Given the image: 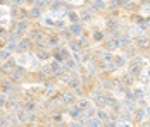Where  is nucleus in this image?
Listing matches in <instances>:
<instances>
[{"label":"nucleus","mask_w":150,"mask_h":127,"mask_svg":"<svg viewBox=\"0 0 150 127\" xmlns=\"http://www.w3.org/2000/svg\"><path fill=\"white\" fill-rule=\"evenodd\" d=\"M62 103H64V105H71V103H74V96H73L71 93H64V95H62Z\"/></svg>","instance_id":"nucleus-1"},{"label":"nucleus","mask_w":150,"mask_h":127,"mask_svg":"<svg viewBox=\"0 0 150 127\" xmlns=\"http://www.w3.org/2000/svg\"><path fill=\"white\" fill-rule=\"evenodd\" d=\"M28 48H30V41H23L21 45H19V48H17V50H19V52H26Z\"/></svg>","instance_id":"nucleus-2"},{"label":"nucleus","mask_w":150,"mask_h":127,"mask_svg":"<svg viewBox=\"0 0 150 127\" xmlns=\"http://www.w3.org/2000/svg\"><path fill=\"white\" fill-rule=\"evenodd\" d=\"M86 107H88V101H86V100H79V101H78V108H79V110H85Z\"/></svg>","instance_id":"nucleus-3"},{"label":"nucleus","mask_w":150,"mask_h":127,"mask_svg":"<svg viewBox=\"0 0 150 127\" xmlns=\"http://www.w3.org/2000/svg\"><path fill=\"white\" fill-rule=\"evenodd\" d=\"M86 127H102V124L98 122V120H88V124H86Z\"/></svg>","instance_id":"nucleus-4"},{"label":"nucleus","mask_w":150,"mask_h":127,"mask_svg":"<svg viewBox=\"0 0 150 127\" xmlns=\"http://www.w3.org/2000/svg\"><path fill=\"white\" fill-rule=\"evenodd\" d=\"M69 113H71V117H73V119H79V108H73Z\"/></svg>","instance_id":"nucleus-5"},{"label":"nucleus","mask_w":150,"mask_h":127,"mask_svg":"<svg viewBox=\"0 0 150 127\" xmlns=\"http://www.w3.org/2000/svg\"><path fill=\"white\" fill-rule=\"evenodd\" d=\"M71 31H73L74 34H79V31H81V26H79V24H74V26L71 28Z\"/></svg>","instance_id":"nucleus-6"},{"label":"nucleus","mask_w":150,"mask_h":127,"mask_svg":"<svg viewBox=\"0 0 150 127\" xmlns=\"http://www.w3.org/2000/svg\"><path fill=\"white\" fill-rule=\"evenodd\" d=\"M9 55H11V53H9L7 50H2V52H0V58H9Z\"/></svg>","instance_id":"nucleus-7"},{"label":"nucleus","mask_w":150,"mask_h":127,"mask_svg":"<svg viewBox=\"0 0 150 127\" xmlns=\"http://www.w3.org/2000/svg\"><path fill=\"white\" fill-rule=\"evenodd\" d=\"M31 15H35V17H38V15H40V9H38V7H35V9L31 11Z\"/></svg>","instance_id":"nucleus-8"},{"label":"nucleus","mask_w":150,"mask_h":127,"mask_svg":"<svg viewBox=\"0 0 150 127\" xmlns=\"http://www.w3.org/2000/svg\"><path fill=\"white\" fill-rule=\"evenodd\" d=\"M69 19H71V22H76V21H78V15H76L74 12H71V14H69Z\"/></svg>","instance_id":"nucleus-9"},{"label":"nucleus","mask_w":150,"mask_h":127,"mask_svg":"<svg viewBox=\"0 0 150 127\" xmlns=\"http://www.w3.org/2000/svg\"><path fill=\"white\" fill-rule=\"evenodd\" d=\"M0 107H5V96L0 95Z\"/></svg>","instance_id":"nucleus-10"},{"label":"nucleus","mask_w":150,"mask_h":127,"mask_svg":"<svg viewBox=\"0 0 150 127\" xmlns=\"http://www.w3.org/2000/svg\"><path fill=\"white\" fill-rule=\"evenodd\" d=\"M26 110H35V105H33V103H28V105H26Z\"/></svg>","instance_id":"nucleus-11"},{"label":"nucleus","mask_w":150,"mask_h":127,"mask_svg":"<svg viewBox=\"0 0 150 127\" xmlns=\"http://www.w3.org/2000/svg\"><path fill=\"white\" fill-rule=\"evenodd\" d=\"M69 127H85V126H83L81 122H78V124H71V126H69Z\"/></svg>","instance_id":"nucleus-12"},{"label":"nucleus","mask_w":150,"mask_h":127,"mask_svg":"<svg viewBox=\"0 0 150 127\" xmlns=\"http://www.w3.org/2000/svg\"><path fill=\"white\" fill-rule=\"evenodd\" d=\"M16 127H21V126H16Z\"/></svg>","instance_id":"nucleus-13"}]
</instances>
